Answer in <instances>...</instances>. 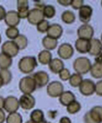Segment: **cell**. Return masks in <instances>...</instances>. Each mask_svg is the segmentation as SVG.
<instances>
[{"label": "cell", "mask_w": 102, "mask_h": 123, "mask_svg": "<svg viewBox=\"0 0 102 123\" xmlns=\"http://www.w3.org/2000/svg\"><path fill=\"white\" fill-rule=\"evenodd\" d=\"M38 66L36 58L34 56H25L21 58L19 62L18 66L19 70L24 74L33 72Z\"/></svg>", "instance_id": "cell-1"}, {"label": "cell", "mask_w": 102, "mask_h": 123, "mask_svg": "<svg viewBox=\"0 0 102 123\" xmlns=\"http://www.w3.org/2000/svg\"><path fill=\"white\" fill-rule=\"evenodd\" d=\"M92 63L89 59L86 57H79L73 62V69L77 74H85L89 72Z\"/></svg>", "instance_id": "cell-2"}, {"label": "cell", "mask_w": 102, "mask_h": 123, "mask_svg": "<svg viewBox=\"0 0 102 123\" xmlns=\"http://www.w3.org/2000/svg\"><path fill=\"white\" fill-rule=\"evenodd\" d=\"M19 89L23 94H31L36 91L37 88L36 82L32 76H26L21 78L19 81Z\"/></svg>", "instance_id": "cell-3"}, {"label": "cell", "mask_w": 102, "mask_h": 123, "mask_svg": "<svg viewBox=\"0 0 102 123\" xmlns=\"http://www.w3.org/2000/svg\"><path fill=\"white\" fill-rule=\"evenodd\" d=\"M85 123H101L102 121V107L95 106L84 117Z\"/></svg>", "instance_id": "cell-4"}, {"label": "cell", "mask_w": 102, "mask_h": 123, "mask_svg": "<svg viewBox=\"0 0 102 123\" xmlns=\"http://www.w3.org/2000/svg\"><path fill=\"white\" fill-rule=\"evenodd\" d=\"M3 108L5 110L6 112L11 114L17 112L19 108V99L14 96H8L4 100Z\"/></svg>", "instance_id": "cell-5"}, {"label": "cell", "mask_w": 102, "mask_h": 123, "mask_svg": "<svg viewBox=\"0 0 102 123\" xmlns=\"http://www.w3.org/2000/svg\"><path fill=\"white\" fill-rule=\"evenodd\" d=\"M64 92V86L61 82L53 81L48 85L47 93L51 97H59Z\"/></svg>", "instance_id": "cell-6"}, {"label": "cell", "mask_w": 102, "mask_h": 123, "mask_svg": "<svg viewBox=\"0 0 102 123\" xmlns=\"http://www.w3.org/2000/svg\"><path fill=\"white\" fill-rule=\"evenodd\" d=\"M19 48L14 41H7L2 46V53L7 55L10 58L16 57L19 53Z\"/></svg>", "instance_id": "cell-7"}, {"label": "cell", "mask_w": 102, "mask_h": 123, "mask_svg": "<svg viewBox=\"0 0 102 123\" xmlns=\"http://www.w3.org/2000/svg\"><path fill=\"white\" fill-rule=\"evenodd\" d=\"M77 35L78 38H82L85 40H91L94 36V29L93 27L88 24H84L81 27H79L77 30Z\"/></svg>", "instance_id": "cell-8"}, {"label": "cell", "mask_w": 102, "mask_h": 123, "mask_svg": "<svg viewBox=\"0 0 102 123\" xmlns=\"http://www.w3.org/2000/svg\"><path fill=\"white\" fill-rule=\"evenodd\" d=\"M79 87V91L84 96H91L95 92V83L90 79H83Z\"/></svg>", "instance_id": "cell-9"}, {"label": "cell", "mask_w": 102, "mask_h": 123, "mask_svg": "<svg viewBox=\"0 0 102 123\" xmlns=\"http://www.w3.org/2000/svg\"><path fill=\"white\" fill-rule=\"evenodd\" d=\"M28 22L32 25H37L39 22L44 19L42 10L38 8H33L29 10L27 17Z\"/></svg>", "instance_id": "cell-10"}, {"label": "cell", "mask_w": 102, "mask_h": 123, "mask_svg": "<svg viewBox=\"0 0 102 123\" xmlns=\"http://www.w3.org/2000/svg\"><path fill=\"white\" fill-rule=\"evenodd\" d=\"M59 56L63 60L70 59L74 54V49L71 44L68 43H64L59 47L58 49Z\"/></svg>", "instance_id": "cell-11"}, {"label": "cell", "mask_w": 102, "mask_h": 123, "mask_svg": "<svg viewBox=\"0 0 102 123\" xmlns=\"http://www.w3.org/2000/svg\"><path fill=\"white\" fill-rule=\"evenodd\" d=\"M19 106L25 110H30L36 105V99L32 94H23L19 99Z\"/></svg>", "instance_id": "cell-12"}, {"label": "cell", "mask_w": 102, "mask_h": 123, "mask_svg": "<svg viewBox=\"0 0 102 123\" xmlns=\"http://www.w3.org/2000/svg\"><path fill=\"white\" fill-rule=\"evenodd\" d=\"M36 84L37 88H42L48 84L50 77L48 74L44 71H39L34 73L32 76Z\"/></svg>", "instance_id": "cell-13"}, {"label": "cell", "mask_w": 102, "mask_h": 123, "mask_svg": "<svg viewBox=\"0 0 102 123\" xmlns=\"http://www.w3.org/2000/svg\"><path fill=\"white\" fill-rule=\"evenodd\" d=\"M20 18L16 11L10 10L6 13L5 17L4 18L5 23L8 27H16V26L19 24Z\"/></svg>", "instance_id": "cell-14"}, {"label": "cell", "mask_w": 102, "mask_h": 123, "mask_svg": "<svg viewBox=\"0 0 102 123\" xmlns=\"http://www.w3.org/2000/svg\"><path fill=\"white\" fill-rule=\"evenodd\" d=\"M102 51V44L101 41L98 38H93L91 40H89V47L88 53L93 56H99L101 55Z\"/></svg>", "instance_id": "cell-15"}, {"label": "cell", "mask_w": 102, "mask_h": 123, "mask_svg": "<svg viewBox=\"0 0 102 123\" xmlns=\"http://www.w3.org/2000/svg\"><path fill=\"white\" fill-rule=\"evenodd\" d=\"M92 77L96 79H101L102 77V63H101V55L97 56L95 62L91 66L89 69Z\"/></svg>", "instance_id": "cell-16"}, {"label": "cell", "mask_w": 102, "mask_h": 123, "mask_svg": "<svg viewBox=\"0 0 102 123\" xmlns=\"http://www.w3.org/2000/svg\"><path fill=\"white\" fill-rule=\"evenodd\" d=\"M78 10L79 19L84 24H87L91 19L93 15V8L89 5H83Z\"/></svg>", "instance_id": "cell-17"}, {"label": "cell", "mask_w": 102, "mask_h": 123, "mask_svg": "<svg viewBox=\"0 0 102 123\" xmlns=\"http://www.w3.org/2000/svg\"><path fill=\"white\" fill-rule=\"evenodd\" d=\"M29 3L27 0H18L17 1V13L20 19L27 18L29 13Z\"/></svg>", "instance_id": "cell-18"}, {"label": "cell", "mask_w": 102, "mask_h": 123, "mask_svg": "<svg viewBox=\"0 0 102 123\" xmlns=\"http://www.w3.org/2000/svg\"><path fill=\"white\" fill-rule=\"evenodd\" d=\"M62 34H63V28L59 24H53L50 25L47 31L48 36L56 40L60 38Z\"/></svg>", "instance_id": "cell-19"}, {"label": "cell", "mask_w": 102, "mask_h": 123, "mask_svg": "<svg viewBox=\"0 0 102 123\" xmlns=\"http://www.w3.org/2000/svg\"><path fill=\"white\" fill-rule=\"evenodd\" d=\"M48 65L50 70L54 74H59L64 68V62L59 58L52 59Z\"/></svg>", "instance_id": "cell-20"}, {"label": "cell", "mask_w": 102, "mask_h": 123, "mask_svg": "<svg viewBox=\"0 0 102 123\" xmlns=\"http://www.w3.org/2000/svg\"><path fill=\"white\" fill-rule=\"evenodd\" d=\"M75 100V94L70 91H64L59 97V102L64 106H67Z\"/></svg>", "instance_id": "cell-21"}, {"label": "cell", "mask_w": 102, "mask_h": 123, "mask_svg": "<svg viewBox=\"0 0 102 123\" xmlns=\"http://www.w3.org/2000/svg\"><path fill=\"white\" fill-rule=\"evenodd\" d=\"M89 47V41L82 39V38H78L75 43V47L76 50L82 54L88 53Z\"/></svg>", "instance_id": "cell-22"}, {"label": "cell", "mask_w": 102, "mask_h": 123, "mask_svg": "<svg viewBox=\"0 0 102 123\" xmlns=\"http://www.w3.org/2000/svg\"><path fill=\"white\" fill-rule=\"evenodd\" d=\"M42 45L46 49V50L50 51L54 50L58 45V40L52 38L48 36L43 38L42 39Z\"/></svg>", "instance_id": "cell-23"}, {"label": "cell", "mask_w": 102, "mask_h": 123, "mask_svg": "<svg viewBox=\"0 0 102 123\" xmlns=\"http://www.w3.org/2000/svg\"><path fill=\"white\" fill-rule=\"evenodd\" d=\"M38 59H39V63L42 65L49 64L50 61L53 59L52 54L48 50H46V49L42 50L39 52V54L38 55Z\"/></svg>", "instance_id": "cell-24"}, {"label": "cell", "mask_w": 102, "mask_h": 123, "mask_svg": "<svg viewBox=\"0 0 102 123\" xmlns=\"http://www.w3.org/2000/svg\"><path fill=\"white\" fill-rule=\"evenodd\" d=\"M12 64V58L2 52L0 53V69H8Z\"/></svg>", "instance_id": "cell-25"}, {"label": "cell", "mask_w": 102, "mask_h": 123, "mask_svg": "<svg viewBox=\"0 0 102 123\" xmlns=\"http://www.w3.org/2000/svg\"><path fill=\"white\" fill-rule=\"evenodd\" d=\"M14 43L16 44V46L18 47L19 50H23L26 49L28 44V40L27 37L24 35H21L19 34L14 40Z\"/></svg>", "instance_id": "cell-26"}, {"label": "cell", "mask_w": 102, "mask_h": 123, "mask_svg": "<svg viewBox=\"0 0 102 123\" xmlns=\"http://www.w3.org/2000/svg\"><path fill=\"white\" fill-rule=\"evenodd\" d=\"M30 120L36 123H40L44 119V112L40 109H35L30 114Z\"/></svg>", "instance_id": "cell-27"}, {"label": "cell", "mask_w": 102, "mask_h": 123, "mask_svg": "<svg viewBox=\"0 0 102 123\" xmlns=\"http://www.w3.org/2000/svg\"><path fill=\"white\" fill-rule=\"evenodd\" d=\"M61 20L67 25H71L75 20V15L70 10H65L61 14Z\"/></svg>", "instance_id": "cell-28"}, {"label": "cell", "mask_w": 102, "mask_h": 123, "mask_svg": "<svg viewBox=\"0 0 102 123\" xmlns=\"http://www.w3.org/2000/svg\"><path fill=\"white\" fill-rule=\"evenodd\" d=\"M41 10H42L44 17L47 18L48 19L53 18L55 15V9L54 6H53V5H45L42 8Z\"/></svg>", "instance_id": "cell-29"}, {"label": "cell", "mask_w": 102, "mask_h": 123, "mask_svg": "<svg viewBox=\"0 0 102 123\" xmlns=\"http://www.w3.org/2000/svg\"><path fill=\"white\" fill-rule=\"evenodd\" d=\"M68 80H69V83H70L71 86L78 87L83 80V77L81 74H77V73H74V74L70 75Z\"/></svg>", "instance_id": "cell-30"}, {"label": "cell", "mask_w": 102, "mask_h": 123, "mask_svg": "<svg viewBox=\"0 0 102 123\" xmlns=\"http://www.w3.org/2000/svg\"><path fill=\"white\" fill-rule=\"evenodd\" d=\"M82 108V105L80 103H78L76 100L72 102L70 104H69L67 106V112L70 114H75L78 113L79 111Z\"/></svg>", "instance_id": "cell-31"}, {"label": "cell", "mask_w": 102, "mask_h": 123, "mask_svg": "<svg viewBox=\"0 0 102 123\" xmlns=\"http://www.w3.org/2000/svg\"><path fill=\"white\" fill-rule=\"evenodd\" d=\"M5 120L6 123H22V117L17 112L9 114Z\"/></svg>", "instance_id": "cell-32"}, {"label": "cell", "mask_w": 102, "mask_h": 123, "mask_svg": "<svg viewBox=\"0 0 102 123\" xmlns=\"http://www.w3.org/2000/svg\"><path fill=\"white\" fill-rule=\"evenodd\" d=\"M0 76L2 79L3 85H7L12 80V74L8 69H0Z\"/></svg>", "instance_id": "cell-33"}, {"label": "cell", "mask_w": 102, "mask_h": 123, "mask_svg": "<svg viewBox=\"0 0 102 123\" xmlns=\"http://www.w3.org/2000/svg\"><path fill=\"white\" fill-rule=\"evenodd\" d=\"M5 35L10 41H14L19 35V31L17 27H8L5 31Z\"/></svg>", "instance_id": "cell-34"}, {"label": "cell", "mask_w": 102, "mask_h": 123, "mask_svg": "<svg viewBox=\"0 0 102 123\" xmlns=\"http://www.w3.org/2000/svg\"><path fill=\"white\" fill-rule=\"evenodd\" d=\"M49 26H50L49 21L48 20H46V19H44V20H42L41 22H39V23L36 25L37 30L39 32H41V33L47 32Z\"/></svg>", "instance_id": "cell-35"}, {"label": "cell", "mask_w": 102, "mask_h": 123, "mask_svg": "<svg viewBox=\"0 0 102 123\" xmlns=\"http://www.w3.org/2000/svg\"><path fill=\"white\" fill-rule=\"evenodd\" d=\"M60 79L63 81H67L69 80V78L70 77V72L69 71V69L67 68H64L59 73Z\"/></svg>", "instance_id": "cell-36"}, {"label": "cell", "mask_w": 102, "mask_h": 123, "mask_svg": "<svg viewBox=\"0 0 102 123\" xmlns=\"http://www.w3.org/2000/svg\"><path fill=\"white\" fill-rule=\"evenodd\" d=\"M70 5L75 10H79L84 5L83 0H71Z\"/></svg>", "instance_id": "cell-37"}, {"label": "cell", "mask_w": 102, "mask_h": 123, "mask_svg": "<svg viewBox=\"0 0 102 123\" xmlns=\"http://www.w3.org/2000/svg\"><path fill=\"white\" fill-rule=\"evenodd\" d=\"M95 92L97 94V95L100 97L102 96V80H101L95 84Z\"/></svg>", "instance_id": "cell-38"}, {"label": "cell", "mask_w": 102, "mask_h": 123, "mask_svg": "<svg viewBox=\"0 0 102 123\" xmlns=\"http://www.w3.org/2000/svg\"><path fill=\"white\" fill-rule=\"evenodd\" d=\"M6 10L5 9V7L2 5H0V21L4 20L5 15H6Z\"/></svg>", "instance_id": "cell-39"}, {"label": "cell", "mask_w": 102, "mask_h": 123, "mask_svg": "<svg viewBox=\"0 0 102 123\" xmlns=\"http://www.w3.org/2000/svg\"><path fill=\"white\" fill-rule=\"evenodd\" d=\"M57 2H58V3L60 4L61 5L65 6V7L70 6V4H71V0H58Z\"/></svg>", "instance_id": "cell-40"}, {"label": "cell", "mask_w": 102, "mask_h": 123, "mask_svg": "<svg viewBox=\"0 0 102 123\" xmlns=\"http://www.w3.org/2000/svg\"><path fill=\"white\" fill-rule=\"evenodd\" d=\"M6 117L5 111L2 109H0V123H4L5 122Z\"/></svg>", "instance_id": "cell-41"}, {"label": "cell", "mask_w": 102, "mask_h": 123, "mask_svg": "<svg viewBox=\"0 0 102 123\" xmlns=\"http://www.w3.org/2000/svg\"><path fill=\"white\" fill-rule=\"evenodd\" d=\"M59 123H72L70 119L67 117H63L60 119Z\"/></svg>", "instance_id": "cell-42"}, {"label": "cell", "mask_w": 102, "mask_h": 123, "mask_svg": "<svg viewBox=\"0 0 102 123\" xmlns=\"http://www.w3.org/2000/svg\"><path fill=\"white\" fill-rule=\"evenodd\" d=\"M4 100H5V98L2 97V96H0V109H2V108H3Z\"/></svg>", "instance_id": "cell-43"}, {"label": "cell", "mask_w": 102, "mask_h": 123, "mask_svg": "<svg viewBox=\"0 0 102 123\" xmlns=\"http://www.w3.org/2000/svg\"><path fill=\"white\" fill-rule=\"evenodd\" d=\"M2 86H4L3 85V81H2V79L1 76H0V88H2Z\"/></svg>", "instance_id": "cell-44"}, {"label": "cell", "mask_w": 102, "mask_h": 123, "mask_svg": "<svg viewBox=\"0 0 102 123\" xmlns=\"http://www.w3.org/2000/svg\"><path fill=\"white\" fill-rule=\"evenodd\" d=\"M40 123H50V122H47L45 119H44L41 122H40Z\"/></svg>", "instance_id": "cell-45"}, {"label": "cell", "mask_w": 102, "mask_h": 123, "mask_svg": "<svg viewBox=\"0 0 102 123\" xmlns=\"http://www.w3.org/2000/svg\"><path fill=\"white\" fill-rule=\"evenodd\" d=\"M26 123H36V122H32L31 120H29V121H27Z\"/></svg>", "instance_id": "cell-46"}, {"label": "cell", "mask_w": 102, "mask_h": 123, "mask_svg": "<svg viewBox=\"0 0 102 123\" xmlns=\"http://www.w3.org/2000/svg\"><path fill=\"white\" fill-rule=\"evenodd\" d=\"M2 41V37H1V35H0V43Z\"/></svg>", "instance_id": "cell-47"}]
</instances>
